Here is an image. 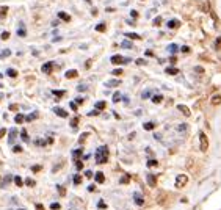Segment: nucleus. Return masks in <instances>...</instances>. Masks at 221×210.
I'll return each instance as SVG.
<instances>
[{"label":"nucleus","instance_id":"1","mask_svg":"<svg viewBox=\"0 0 221 210\" xmlns=\"http://www.w3.org/2000/svg\"><path fill=\"white\" fill-rule=\"evenodd\" d=\"M107 160H108V148L101 146L96 151V161L99 163V165H102V163H107Z\"/></svg>","mask_w":221,"mask_h":210},{"label":"nucleus","instance_id":"2","mask_svg":"<svg viewBox=\"0 0 221 210\" xmlns=\"http://www.w3.org/2000/svg\"><path fill=\"white\" fill-rule=\"evenodd\" d=\"M199 148L202 152H206L209 149V139H207V135L204 132H199Z\"/></svg>","mask_w":221,"mask_h":210},{"label":"nucleus","instance_id":"3","mask_svg":"<svg viewBox=\"0 0 221 210\" xmlns=\"http://www.w3.org/2000/svg\"><path fill=\"white\" fill-rule=\"evenodd\" d=\"M187 182H188V177H187L185 174H179V176L176 177V186H177V188L187 185Z\"/></svg>","mask_w":221,"mask_h":210},{"label":"nucleus","instance_id":"4","mask_svg":"<svg viewBox=\"0 0 221 210\" xmlns=\"http://www.w3.org/2000/svg\"><path fill=\"white\" fill-rule=\"evenodd\" d=\"M110 61H111L113 64H124V63H129V60H127V58L121 57V55H113Z\"/></svg>","mask_w":221,"mask_h":210},{"label":"nucleus","instance_id":"5","mask_svg":"<svg viewBox=\"0 0 221 210\" xmlns=\"http://www.w3.org/2000/svg\"><path fill=\"white\" fill-rule=\"evenodd\" d=\"M52 67H54V63H52V61L42 64V72H44V74H50V72H52Z\"/></svg>","mask_w":221,"mask_h":210},{"label":"nucleus","instance_id":"6","mask_svg":"<svg viewBox=\"0 0 221 210\" xmlns=\"http://www.w3.org/2000/svg\"><path fill=\"white\" fill-rule=\"evenodd\" d=\"M54 111H55V114H58L60 118H67V111L66 110H63V108H60V107H55L54 108Z\"/></svg>","mask_w":221,"mask_h":210},{"label":"nucleus","instance_id":"7","mask_svg":"<svg viewBox=\"0 0 221 210\" xmlns=\"http://www.w3.org/2000/svg\"><path fill=\"white\" fill-rule=\"evenodd\" d=\"M147 183H149V186H155L157 185V177L154 174H147Z\"/></svg>","mask_w":221,"mask_h":210},{"label":"nucleus","instance_id":"8","mask_svg":"<svg viewBox=\"0 0 221 210\" xmlns=\"http://www.w3.org/2000/svg\"><path fill=\"white\" fill-rule=\"evenodd\" d=\"M210 104L212 105H219L221 104V94H213L212 99H210Z\"/></svg>","mask_w":221,"mask_h":210},{"label":"nucleus","instance_id":"9","mask_svg":"<svg viewBox=\"0 0 221 210\" xmlns=\"http://www.w3.org/2000/svg\"><path fill=\"white\" fill-rule=\"evenodd\" d=\"M199 8H201V11H202V13H210V5H209V2H202V3H199Z\"/></svg>","mask_w":221,"mask_h":210},{"label":"nucleus","instance_id":"10","mask_svg":"<svg viewBox=\"0 0 221 210\" xmlns=\"http://www.w3.org/2000/svg\"><path fill=\"white\" fill-rule=\"evenodd\" d=\"M179 25H180V22H179L177 19H171V20L168 22V27H169V28H177Z\"/></svg>","mask_w":221,"mask_h":210},{"label":"nucleus","instance_id":"11","mask_svg":"<svg viewBox=\"0 0 221 210\" xmlns=\"http://www.w3.org/2000/svg\"><path fill=\"white\" fill-rule=\"evenodd\" d=\"M77 75H79V72L76 71V69H71V71L66 72V79H76Z\"/></svg>","mask_w":221,"mask_h":210},{"label":"nucleus","instance_id":"12","mask_svg":"<svg viewBox=\"0 0 221 210\" xmlns=\"http://www.w3.org/2000/svg\"><path fill=\"white\" fill-rule=\"evenodd\" d=\"M104 180H105V176H104V173H96V182L97 183H104Z\"/></svg>","mask_w":221,"mask_h":210},{"label":"nucleus","instance_id":"13","mask_svg":"<svg viewBox=\"0 0 221 210\" xmlns=\"http://www.w3.org/2000/svg\"><path fill=\"white\" fill-rule=\"evenodd\" d=\"M177 110L179 111H182L185 116H190L191 113H190V110H188V107H185V105H177Z\"/></svg>","mask_w":221,"mask_h":210},{"label":"nucleus","instance_id":"14","mask_svg":"<svg viewBox=\"0 0 221 210\" xmlns=\"http://www.w3.org/2000/svg\"><path fill=\"white\" fill-rule=\"evenodd\" d=\"M133 199H135V202H136L138 205H143V204H144V199L141 198L140 193H135V195H133Z\"/></svg>","mask_w":221,"mask_h":210},{"label":"nucleus","instance_id":"15","mask_svg":"<svg viewBox=\"0 0 221 210\" xmlns=\"http://www.w3.org/2000/svg\"><path fill=\"white\" fill-rule=\"evenodd\" d=\"M16 135H17V130H16V129H11V130H10V138H8V141H10V143H13V141H14Z\"/></svg>","mask_w":221,"mask_h":210},{"label":"nucleus","instance_id":"16","mask_svg":"<svg viewBox=\"0 0 221 210\" xmlns=\"http://www.w3.org/2000/svg\"><path fill=\"white\" fill-rule=\"evenodd\" d=\"M166 74L176 75V74H179V69H177V67H168V69H166Z\"/></svg>","mask_w":221,"mask_h":210},{"label":"nucleus","instance_id":"17","mask_svg":"<svg viewBox=\"0 0 221 210\" xmlns=\"http://www.w3.org/2000/svg\"><path fill=\"white\" fill-rule=\"evenodd\" d=\"M58 17H60V19H63V20H66V22H69V20H71V16H69V14H66V13H63V11H60V13H58Z\"/></svg>","mask_w":221,"mask_h":210},{"label":"nucleus","instance_id":"18","mask_svg":"<svg viewBox=\"0 0 221 210\" xmlns=\"http://www.w3.org/2000/svg\"><path fill=\"white\" fill-rule=\"evenodd\" d=\"M20 136H22V139H24V141H25V143H28V141H30V138H28V133H27V130H25V129H24V130L20 132Z\"/></svg>","mask_w":221,"mask_h":210},{"label":"nucleus","instance_id":"19","mask_svg":"<svg viewBox=\"0 0 221 210\" xmlns=\"http://www.w3.org/2000/svg\"><path fill=\"white\" fill-rule=\"evenodd\" d=\"M24 119H25V116L20 114V113H19V114H16V118H14V121H16L17 124H22V122H24Z\"/></svg>","mask_w":221,"mask_h":210},{"label":"nucleus","instance_id":"20","mask_svg":"<svg viewBox=\"0 0 221 210\" xmlns=\"http://www.w3.org/2000/svg\"><path fill=\"white\" fill-rule=\"evenodd\" d=\"M162 101H163V96H162V94H155V96L152 97V102H154V104H160Z\"/></svg>","mask_w":221,"mask_h":210},{"label":"nucleus","instance_id":"21","mask_svg":"<svg viewBox=\"0 0 221 210\" xmlns=\"http://www.w3.org/2000/svg\"><path fill=\"white\" fill-rule=\"evenodd\" d=\"M143 127H144V130H152L155 127V122H146Z\"/></svg>","mask_w":221,"mask_h":210},{"label":"nucleus","instance_id":"22","mask_svg":"<svg viewBox=\"0 0 221 210\" xmlns=\"http://www.w3.org/2000/svg\"><path fill=\"white\" fill-rule=\"evenodd\" d=\"M8 14V8L6 6H0V17H5Z\"/></svg>","mask_w":221,"mask_h":210},{"label":"nucleus","instance_id":"23","mask_svg":"<svg viewBox=\"0 0 221 210\" xmlns=\"http://www.w3.org/2000/svg\"><path fill=\"white\" fill-rule=\"evenodd\" d=\"M6 75H10V77H16V75H17V71H16V69H6Z\"/></svg>","mask_w":221,"mask_h":210},{"label":"nucleus","instance_id":"24","mask_svg":"<svg viewBox=\"0 0 221 210\" xmlns=\"http://www.w3.org/2000/svg\"><path fill=\"white\" fill-rule=\"evenodd\" d=\"M17 35H19V36H25V35H27V32H25V28H24L22 24H20V28H17Z\"/></svg>","mask_w":221,"mask_h":210},{"label":"nucleus","instance_id":"25","mask_svg":"<svg viewBox=\"0 0 221 210\" xmlns=\"http://www.w3.org/2000/svg\"><path fill=\"white\" fill-rule=\"evenodd\" d=\"M94 107H96L97 110H104V108H105V102H104V101H101V102H97Z\"/></svg>","mask_w":221,"mask_h":210},{"label":"nucleus","instance_id":"26","mask_svg":"<svg viewBox=\"0 0 221 210\" xmlns=\"http://www.w3.org/2000/svg\"><path fill=\"white\" fill-rule=\"evenodd\" d=\"M119 83H121L119 80H108V82H107V86H118Z\"/></svg>","mask_w":221,"mask_h":210},{"label":"nucleus","instance_id":"27","mask_svg":"<svg viewBox=\"0 0 221 210\" xmlns=\"http://www.w3.org/2000/svg\"><path fill=\"white\" fill-rule=\"evenodd\" d=\"M64 92H66V91H63V89H58V91L55 89V91H54V94H55L57 97H63V96H64Z\"/></svg>","mask_w":221,"mask_h":210},{"label":"nucleus","instance_id":"28","mask_svg":"<svg viewBox=\"0 0 221 210\" xmlns=\"http://www.w3.org/2000/svg\"><path fill=\"white\" fill-rule=\"evenodd\" d=\"M129 39H140V35H136V33H127L126 35Z\"/></svg>","mask_w":221,"mask_h":210},{"label":"nucleus","instance_id":"29","mask_svg":"<svg viewBox=\"0 0 221 210\" xmlns=\"http://www.w3.org/2000/svg\"><path fill=\"white\" fill-rule=\"evenodd\" d=\"M36 118H38V113H32V114L27 116L25 119H27V121H33V119H36Z\"/></svg>","mask_w":221,"mask_h":210},{"label":"nucleus","instance_id":"30","mask_svg":"<svg viewBox=\"0 0 221 210\" xmlns=\"http://www.w3.org/2000/svg\"><path fill=\"white\" fill-rule=\"evenodd\" d=\"M157 165H158V161H157V160H149V161H147V166H149V168L157 166Z\"/></svg>","mask_w":221,"mask_h":210},{"label":"nucleus","instance_id":"31","mask_svg":"<svg viewBox=\"0 0 221 210\" xmlns=\"http://www.w3.org/2000/svg\"><path fill=\"white\" fill-rule=\"evenodd\" d=\"M14 183H16L17 186H22V185H24V183H22V179H20L19 176H16V177H14Z\"/></svg>","mask_w":221,"mask_h":210},{"label":"nucleus","instance_id":"32","mask_svg":"<svg viewBox=\"0 0 221 210\" xmlns=\"http://www.w3.org/2000/svg\"><path fill=\"white\" fill-rule=\"evenodd\" d=\"M121 101V94H119V92H115V94H113V102L116 104V102H119Z\"/></svg>","mask_w":221,"mask_h":210},{"label":"nucleus","instance_id":"33","mask_svg":"<svg viewBox=\"0 0 221 210\" xmlns=\"http://www.w3.org/2000/svg\"><path fill=\"white\" fill-rule=\"evenodd\" d=\"M82 182V177L79 176V174H76V176H74V183H76V185H79Z\"/></svg>","mask_w":221,"mask_h":210},{"label":"nucleus","instance_id":"34","mask_svg":"<svg viewBox=\"0 0 221 210\" xmlns=\"http://www.w3.org/2000/svg\"><path fill=\"white\" fill-rule=\"evenodd\" d=\"M10 55H11L10 50H3L2 54H0V58H5V57H10Z\"/></svg>","mask_w":221,"mask_h":210},{"label":"nucleus","instance_id":"35","mask_svg":"<svg viewBox=\"0 0 221 210\" xmlns=\"http://www.w3.org/2000/svg\"><path fill=\"white\" fill-rule=\"evenodd\" d=\"M0 38H2L3 41H6V39L10 38V32H3V33H2V36H0Z\"/></svg>","mask_w":221,"mask_h":210},{"label":"nucleus","instance_id":"36","mask_svg":"<svg viewBox=\"0 0 221 210\" xmlns=\"http://www.w3.org/2000/svg\"><path fill=\"white\" fill-rule=\"evenodd\" d=\"M122 47H127V49H133V45H132L130 42H127V41H124V42H122Z\"/></svg>","mask_w":221,"mask_h":210},{"label":"nucleus","instance_id":"37","mask_svg":"<svg viewBox=\"0 0 221 210\" xmlns=\"http://www.w3.org/2000/svg\"><path fill=\"white\" fill-rule=\"evenodd\" d=\"M25 185L33 186V185H35V180H33V179H25Z\"/></svg>","mask_w":221,"mask_h":210},{"label":"nucleus","instance_id":"38","mask_svg":"<svg viewBox=\"0 0 221 210\" xmlns=\"http://www.w3.org/2000/svg\"><path fill=\"white\" fill-rule=\"evenodd\" d=\"M96 30H97V32H104V30H105V24H99V25L96 27Z\"/></svg>","mask_w":221,"mask_h":210},{"label":"nucleus","instance_id":"39","mask_svg":"<svg viewBox=\"0 0 221 210\" xmlns=\"http://www.w3.org/2000/svg\"><path fill=\"white\" fill-rule=\"evenodd\" d=\"M50 208H52V210H58V208H60V204H58V202H54V204H50Z\"/></svg>","mask_w":221,"mask_h":210},{"label":"nucleus","instance_id":"40","mask_svg":"<svg viewBox=\"0 0 221 210\" xmlns=\"http://www.w3.org/2000/svg\"><path fill=\"white\" fill-rule=\"evenodd\" d=\"M168 49H169L171 52H176V50H177V45H176V44H171V45H169Z\"/></svg>","mask_w":221,"mask_h":210},{"label":"nucleus","instance_id":"41","mask_svg":"<svg viewBox=\"0 0 221 210\" xmlns=\"http://www.w3.org/2000/svg\"><path fill=\"white\" fill-rule=\"evenodd\" d=\"M80 154H82V149H77V151H74V154H72V155L77 158V157H80Z\"/></svg>","mask_w":221,"mask_h":210},{"label":"nucleus","instance_id":"42","mask_svg":"<svg viewBox=\"0 0 221 210\" xmlns=\"http://www.w3.org/2000/svg\"><path fill=\"white\" fill-rule=\"evenodd\" d=\"M76 165H77V169H82V168H83V161L77 160V163H76Z\"/></svg>","mask_w":221,"mask_h":210},{"label":"nucleus","instance_id":"43","mask_svg":"<svg viewBox=\"0 0 221 210\" xmlns=\"http://www.w3.org/2000/svg\"><path fill=\"white\" fill-rule=\"evenodd\" d=\"M32 171L38 173V171H41V166H39V165H35V166H32Z\"/></svg>","mask_w":221,"mask_h":210},{"label":"nucleus","instance_id":"44","mask_svg":"<svg viewBox=\"0 0 221 210\" xmlns=\"http://www.w3.org/2000/svg\"><path fill=\"white\" fill-rule=\"evenodd\" d=\"M177 130H179V132H185V130H187V126H185V124H184V126H179Z\"/></svg>","mask_w":221,"mask_h":210},{"label":"nucleus","instance_id":"45","mask_svg":"<svg viewBox=\"0 0 221 210\" xmlns=\"http://www.w3.org/2000/svg\"><path fill=\"white\" fill-rule=\"evenodd\" d=\"M127 182H129V176H124L121 179V183H127Z\"/></svg>","mask_w":221,"mask_h":210},{"label":"nucleus","instance_id":"46","mask_svg":"<svg viewBox=\"0 0 221 210\" xmlns=\"http://www.w3.org/2000/svg\"><path fill=\"white\" fill-rule=\"evenodd\" d=\"M97 207H99V208H107V205H105L102 201H99V204H97Z\"/></svg>","mask_w":221,"mask_h":210},{"label":"nucleus","instance_id":"47","mask_svg":"<svg viewBox=\"0 0 221 210\" xmlns=\"http://www.w3.org/2000/svg\"><path fill=\"white\" fill-rule=\"evenodd\" d=\"M17 108H19V107H17L16 104H11V105H10V110H13V111H16Z\"/></svg>","mask_w":221,"mask_h":210},{"label":"nucleus","instance_id":"48","mask_svg":"<svg viewBox=\"0 0 221 210\" xmlns=\"http://www.w3.org/2000/svg\"><path fill=\"white\" fill-rule=\"evenodd\" d=\"M13 151H14V152H22V148H20V146H14Z\"/></svg>","mask_w":221,"mask_h":210},{"label":"nucleus","instance_id":"49","mask_svg":"<svg viewBox=\"0 0 221 210\" xmlns=\"http://www.w3.org/2000/svg\"><path fill=\"white\" fill-rule=\"evenodd\" d=\"M194 71H196V72H199V74H202V72H204V69L198 66V67H194Z\"/></svg>","mask_w":221,"mask_h":210},{"label":"nucleus","instance_id":"50","mask_svg":"<svg viewBox=\"0 0 221 210\" xmlns=\"http://www.w3.org/2000/svg\"><path fill=\"white\" fill-rule=\"evenodd\" d=\"M113 74H115V75H121V74H122V71H121V69H115Z\"/></svg>","mask_w":221,"mask_h":210},{"label":"nucleus","instance_id":"51","mask_svg":"<svg viewBox=\"0 0 221 210\" xmlns=\"http://www.w3.org/2000/svg\"><path fill=\"white\" fill-rule=\"evenodd\" d=\"M77 121H79L77 118H74V119H72V122H71V124H72V127H77Z\"/></svg>","mask_w":221,"mask_h":210},{"label":"nucleus","instance_id":"52","mask_svg":"<svg viewBox=\"0 0 221 210\" xmlns=\"http://www.w3.org/2000/svg\"><path fill=\"white\" fill-rule=\"evenodd\" d=\"M96 114H99V110H94V111H89V116H96Z\"/></svg>","mask_w":221,"mask_h":210},{"label":"nucleus","instance_id":"53","mask_svg":"<svg viewBox=\"0 0 221 210\" xmlns=\"http://www.w3.org/2000/svg\"><path fill=\"white\" fill-rule=\"evenodd\" d=\"M5 133H6V130H5V129H0V138L5 136Z\"/></svg>","mask_w":221,"mask_h":210},{"label":"nucleus","instance_id":"54","mask_svg":"<svg viewBox=\"0 0 221 210\" xmlns=\"http://www.w3.org/2000/svg\"><path fill=\"white\" fill-rule=\"evenodd\" d=\"M215 45H216V47H218V45H221V36L216 39V42H215Z\"/></svg>","mask_w":221,"mask_h":210},{"label":"nucleus","instance_id":"55","mask_svg":"<svg viewBox=\"0 0 221 210\" xmlns=\"http://www.w3.org/2000/svg\"><path fill=\"white\" fill-rule=\"evenodd\" d=\"M71 108H72V110H77V104L72 102V104H71Z\"/></svg>","mask_w":221,"mask_h":210},{"label":"nucleus","instance_id":"56","mask_svg":"<svg viewBox=\"0 0 221 210\" xmlns=\"http://www.w3.org/2000/svg\"><path fill=\"white\" fill-rule=\"evenodd\" d=\"M76 104H83V99H82V97H77V99H76Z\"/></svg>","mask_w":221,"mask_h":210},{"label":"nucleus","instance_id":"57","mask_svg":"<svg viewBox=\"0 0 221 210\" xmlns=\"http://www.w3.org/2000/svg\"><path fill=\"white\" fill-rule=\"evenodd\" d=\"M85 176H86V177H93V173H91V171H86Z\"/></svg>","mask_w":221,"mask_h":210},{"label":"nucleus","instance_id":"58","mask_svg":"<svg viewBox=\"0 0 221 210\" xmlns=\"http://www.w3.org/2000/svg\"><path fill=\"white\" fill-rule=\"evenodd\" d=\"M160 20H162V19H160V17H157V19L154 20V24H155V25H158V24H160Z\"/></svg>","mask_w":221,"mask_h":210},{"label":"nucleus","instance_id":"59","mask_svg":"<svg viewBox=\"0 0 221 210\" xmlns=\"http://www.w3.org/2000/svg\"><path fill=\"white\" fill-rule=\"evenodd\" d=\"M136 63H138V64H144V63H146V61H144V60H141V58H140V60H136Z\"/></svg>","mask_w":221,"mask_h":210}]
</instances>
